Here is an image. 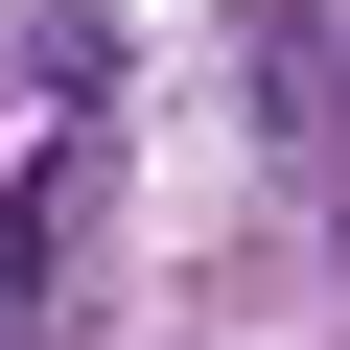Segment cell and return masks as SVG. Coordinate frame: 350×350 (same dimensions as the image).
<instances>
[{
    "mask_svg": "<svg viewBox=\"0 0 350 350\" xmlns=\"http://www.w3.org/2000/svg\"><path fill=\"white\" fill-rule=\"evenodd\" d=\"M24 280H47V234H24V211H0V304H24Z\"/></svg>",
    "mask_w": 350,
    "mask_h": 350,
    "instance_id": "1",
    "label": "cell"
}]
</instances>
